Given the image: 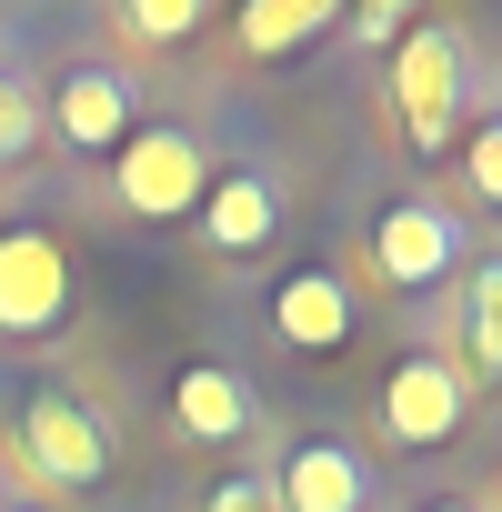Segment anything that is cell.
<instances>
[{"label": "cell", "mask_w": 502, "mask_h": 512, "mask_svg": "<svg viewBox=\"0 0 502 512\" xmlns=\"http://www.w3.org/2000/svg\"><path fill=\"white\" fill-rule=\"evenodd\" d=\"M0 452H21V482H41V492H101L111 482V422L71 382L21 392V422H11Z\"/></svg>", "instance_id": "1"}, {"label": "cell", "mask_w": 502, "mask_h": 512, "mask_svg": "<svg viewBox=\"0 0 502 512\" xmlns=\"http://www.w3.org/2000/svg\"><path fill=\"white\" fill-rule=\"evenodd\" d=\"M111 191H121L131 221H191L201 191H211V151H201V131H181V121L131 131L121 161H111Z\"/></svg>", "instance_id": "2"}, {"label": "cell", "mask_w": 502, "mask_h": 512, "mask_svg": "<svg viewBox=\"0 0 502 512\" xmlns=\"http://www.w3.org/2000/svg\"><path fill=\"white\" fill-rule=\"evenodd\" d=\"M462 262H472V231H462L442 201H392V211L372 221V282H382V292H402V302L442 292Z\"/></svg>", "instance_id": "3"}, {"label": "cell", "mask_w": 502, "mask_h": 512, "mask_svg": "<svg viewBox=\"0 0 502 512\" xmlns=\"http://www.w3.org/2000/svg\"><path fill=\"white\" fill-rule=\"evenodd\" d=\"M41 131H51L61 151L101 161V151H121V141L141 131V81H131L121 61H81V71H61V81H51Z\"/></svg>", "instance_id": "4"}, {"label": "cell", "mask_w": 502, "mask_h": 512, "mask_svg": "<svg viewBox=\"0 0 502 512\" xmlns=\"http://www.w3.org/2000/svg\"><path fill=\"white\" fill-rule=\"evenodd\" d=\"M462 422H472L462 362H452V352H402L392 382H382V442H392V452H432V442H452Z\"/></svg>", "instance_id": "5"}, {"label": "cell", "mask_w": 502, "mask_h": 512, "mask_svg": "<svg viewBox=\"0 0 502 512\" xmlns=\"http://www.w3.org/2000/svg\"><path fill=\"white\" fill-rule=\"evenodd\" d=\"M452 101H462V41L432 31V21H412L402 51H392V121H402V141L442 151L452 141Z\"/></svg>", "instance_id": "6"}, {"label": "cell", "mask_w": 502, "mask_h": 512, "mask_svg": "<svg viewBox=\"0 0 502 512\" xmlns=\"http://www.w3.org/2000/svg\"><path fill=\"white\" fill-rule=\"evenodd\" d=\"M71 312V251L21 221V231H0V342H31Z\"/></svg>", "instance_id": "7"}, {"label": "cell", "mask_w": 502, "mask_h": 512, "mask_svg": "<svg viewBox=\"0 0 502 512\" xmlns=\"http://www.w3.org/2000/svg\"><path fill=\"white\" fill-rule=\"evenodd\" d=\"M201 251H221V262H251L262 241H282V181L262 171V161H241V171H221L211 191H201Z\"/></svg>", "instance_id": "8"}, {"label": "cell", "mask_w": 502, "mask_h": 512, "mask_svg": "<svg viewBox=\"0 0 502 512\" xmlns=\"http://www.w3.org/2000/svg\"><path fill=\"white\" fill-rule=\"evenodd\" d=\"M272 502H282V512H372V462H362L352 442L312 432V442H292V452L272 462Z\"/></svg>", "instance_id": "9"}, {"label": "cell", "mask_w": 502, "mask_h": 512, "mask_svg": "<svg viewBox=\"0 0 502 512\" xmlns=\"http://www.w3.org/2000/svg\"><path fill=\"white\" fill-rule=\"evenodd\" d=\"M352 322H362V302H352V282H342V272L302 262V272H282V282H272V332H282L292 352H342V342H352Z\"/></svg>", "instance_id": "10"}, {"label": "cell", "mask_w": 502, "mask_h": 512, "mask_svg": "<svg viewBox=\"0 0 502 512\" xmlns=\"http://www.w3.org/2000/svg\"><path fill=\"white\" fill-rule=\"evenodd\" d=\"M171 422H181L191 442H241V432H251V382H241L231 362H181V372H171Z\"/></svg>", "instance_id": "11"}, {"label": "cell", "mask_w": 502, "mask_h": 512, "mask_svg": "<svg viewBox=\"0 0 502 512\" xmlns=\"http://www.w3.org/2000/svg\"><path fill=\"white\" fill-rule=\"evenodd\" d=\"M452 362H462V382H502V251H482V262H462Z\"/></svg>", "instance_id": "12"}, {"label": "cell", "mask_w": 502, "mask_h": 512, "mask_svg": "<svg viewBox=\"0 0 502 512\" xmlns=\"http://www.w3.org/2000/svg\"><path fill=\"white\" fill-rule=\"evenodd\" d=\"M322 31H342V11H332V0H251V11L231 21V41H241L251 61H282V51H312Z\"/></svg>", "instance_id": "13"}, {"label": "cell", "mask_w": 502, "mask_h": 512, "mask_svg": "<svg viewBox=\"0 0 502 512\" xmlns=\"http://www.w3.org/2000/svg\"><path fill=\"white\" fill-rule=\"evenodd\" d=\"M191 31H201V0H121V11H111V41L121 51H171Z\"/></svg>", "instance_id": "14"}, {"label": "cell", "mask_w": 502, "mask_h": 512, "mask_svg": "<svg viewBox=\"0 0 502 512\" xmlns=\"http://www.w3.org/2000/svg\"><path fill=\"white\" fill-rule=\"evenodd\" d=\"M51 131H41V91L21 71H0V161H31Z\"/></svg>", "instance_id": "15"}, {"label": "cell", "mask_w": 502, "mask_h": 512, "mask_svg": "<svg viewBox=\"0 0 502 512\" xmlns=\"http://www.w3.org/2000/svg\"><path fill=\"white\" fill-rule=\"evenodd\" d=\"M462 181H472V191L502 211V121H482V131H472V151H462Z\"/></svg>", "instance_id": "16"}, {"label": "cell", "mask_w": 502, "mask_h": 512, "mask_svg": "<svg viewBox=\"0 0 502 512\" xmlns=\"http://www.w3.org/2000/svg\"><path fill=\"white\" fill-rule=\"evenodd\" d=\"M342 31H352L362 51H382V41H402V31H412V11H402V0H362V11H342Z\"/></svg>", "instance_id": "17"}, {"label": "cell", "mask_w": 502, "mask_h": 512, "mask_svg": "<svg viewBox=\"0 0 502 512\" xmlns=\"http://www.w3.org/2000/svg\"><path fill=\"white\" fill-rule=\"evenodd\" d=\"M211 512H282V502H272V472H241V482H221V492H211Z\"/></svg>", "instance_id": "18"}, {"label": "cell", "mask_w": 502, "mask_h": 512, "mask_svg": "<svg viewBox=\"0 0 502 512\" xmlns=\"http://www.w3.org/2000/svg\"><path fill=\"white\" fill-rule=\"evenodd\" d=\"M422 512H482V502H422Z\"/></svg>", "instance_id": "19"}, {"label": "cell", "mask_w": 502, "mask_h": 512, "mask_svg": "<svg viewBox=\"0 0 502 512\" xmlns=\"http://www.w3.org/2000/svg\"><path fill=\"white\" fill-rule=\"evenodd\" d=\"M0 492H11V452H0Z\"/></svg>", "instance_id": "20"}]
</instances>
